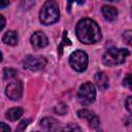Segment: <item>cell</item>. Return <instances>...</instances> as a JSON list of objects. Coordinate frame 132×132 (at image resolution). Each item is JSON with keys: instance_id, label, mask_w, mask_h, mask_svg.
Instances as JSON below:
<instances>
[{"instance_id": "1", "label": "cell", "mask_w": 132, "mask_h": 132, "mask_svg": "<svg viewBox=\"0 0 132 132\" xmlns=\"http://www.w3.org/2000/svg\"><path fill=\"white\" fill-rule=\"evenodd\" d=\"M78 40L86 44H91L101 39V30L98 24L91 19L80 20L75 28Z\"/></svg>"}, {"instance_id": "2", "label": "cell", "mask_w": 132, "mask_h": 132, "mask_svg": "<svg viewBox=\"0 0 132 132\" xmlns=\"http://www.w3.org/2000/svg\"><path fill=\"white\" fill-rule=\"evenodd\" d=\"M59 6L55 0H47L41 7L39 20L43 25H52L59 20Z\"/></svg>"}, {"instance_id": "3", "label": "cell", "mask_w": 132, "mask_h": 132, "mask_svg": "<svg viewBox=\"0 0 132 132\" xmlns=\"http://www.w3.org/2000/svg\"><path fill=\"white\" fill-rule=\"evenodd\" d=\"M130 55V52L126 48H116L111 47L105 52L102 58L103 64L107 66H116L125 62L126 58Z\"/></svg>"}, {"instance_id": "4", "label": "cell", "mask_w": 132, "mask_h": 132, "mask_svg": "<svg viewBox=\"0 0 132 132\" xmlns=\"http://www.w3.org/2000/svg\"><path fill=\"white\" fill-rule=\"evenodd\" d=\"M96 97V91H95V87L92 82H85L79 87L78 90V101L80 104L82 105H89L91 103L94 102Z\"/></svg>"}, {"instance_id": "5", "label": "cell", "mask_w": 132, "mask_h": 132, "mask_svg": "<svg viewBox=\"0 0 132 132\" xmlns=\"http://www.w3.org/2000/svg\"><path fill=\"white\" fill-rule=\"evenodd\" d=\"M69 64L70 66L78 72L86 70L88 66V56L84 51L77 50L73 52L69 57Z\"/></svg>"}, {"instance_id": "6", "label": "cell", "mask_w": 132, "mask_h": 132, "mask_svg": "<svg viewBox=\"0 0 132 132\" xmlns=\"http://www.w3.org/2000/svg\"><path fill=\"white\" fill-rule=\"evenodd\" d=\"M46 65V60L44 57H34V56H27L23 62V66L25 69L30 71H39L42 70Z\"/></svg>"}, {"instance_id": "7", "label": "cell", "mask_w": 132, "mask_h": 132, "mask_svg": "<svg viewBox=\"0 0 132 132\" xmlns=\"http://www.w3.org/2000/svg\"><path fill=\"white\" fill-rule=\"evenodd\" d=\"M6 96L11 100H18L22 97L23 94V84L21 80L15 79L10 81L5 89Z\"/></svg>"}, {"instance_id": "8", "label": "cell", "mask_w": 132, "mask_h": 132, "mask_svg": "<svg viewBox=\"0 0 132 132\" xmlns=\"http://www.w3.org/2000/svg\"><path fill=\"white\" fill-rule=\"evenodd\" d=\"M77 116H78L79 119H85V120H87L88 123H89V125H90L92 128L97 129V128L99 127V125H100V121H99L98 117H97L93 111H91V110H89V109L84 108V109L78 110V111H77Z\"/></svg>"}, {"instance_id": "9", "label": "cell", "mask_w": 132, "mask_h": 132, "mask_svg": "<svg viewBox=\"0 0 132 132\" xmlns=\"http://www.w3.org/2000/svg\"><path fill=\"white\" fill-rule=\"evenodd\" d=\"M31 44L35 50H39L46 46L48 44L46 35L41 31H37L33 33V35L31 36Z\"/></svg>"}, {"instance_id": "10", "label": "cell", "mask_w": 132, "mask_h": 132, "mask_svg": "<svg viewBox=\"0 0 132 132\" xmlns=\"http://www.w3.org/2000/svg\"><path fill=\"white\" fill-rule=\"evenodd\" d=\"M40 126L42 128H44L45 130H48V131H57V130H60V127H59V123L53 119V118H44L40 121Z\"/></svg>"}, {"instance_id": "11", "label": "cell", "mask_w": 132, "mask_h": 132, "mask_svg": "<svg viewBox=\"0 0 132 132\" xmlns=\"http://www.w3.org/2000/svg\"><path fill=\"white\" fill-rule=\"evenodd\" d=\"M95 81H96L97 87L100 90H102V91H104V90H106L108 88V77L102 71L101 72H98L95 75Z\"/></svg>"}, {"instance_id": "12", "label": "cell", "mask_w": 132, "mask_h": 132, "mask_svg": "<svg viewBox=\"0 0 132 132\" xmlns=\"http://www.w3.org/2000/svg\"><path fill=\"white\" fill-rule=\"evenodd\" d=\"M102 14L104 15V18L107 21H114L118 16V10L113 7V6H109V5H104L102 7Z\"/></svg>"}, {"instance_id": "13", "label": "cell", "mask_w": 132, "mask_h": 132, "mask_svg": "<svg viewBox=\"0 0 132 132\" xmlns=\"http://www.w3.org/2000/svg\"><path fill=\"white\" fill-rule=\"evenodd\" d=\"M23 112H24V110H23L22 107H12V108H10L6 111L5 116H6L7 120L13 122V121L19 120L23 116Z\"/></svg>"}, {"instance_id": "14", "label": "cell", "mask_w": 132, "mask_h": 132, "mask_svg": "<svg viewBox=\"0 0 132 132\" xmlns=\"http://www.w3.org/2000/svg\"><path fill=\"white\" fill-rule=\"evenodd\" d=\"M2 40L4 43H6L8 45H15L18 42V34L14 31H7L4 34Z\"/></svg>"}, {"instance_id": "15", "label": "cell", "mask_w": 132, "mask_h": 132, "mask_svg": "<svg viewBox=\"0 0 132 132\" xmlns=\"http://www.w3.org/2000/svg\"><path fill=\"white\" fill-rule=\"evenodd\" d=\"M55 112L58 113V114H65L67 112V105L65 103H59L56 107H55Z\"/></svg>"}, {"instance_id": "16", "label": "cell", "mask_w": 132, "mask_h": 132, "mask_svg": "<svg viewBox=\"0 0 132 132\" xmlns=\"http://www.w3.org/2000/svg\"><path fill=\"white\" fill-rule=\"evenodd\" d=\"M15 74H16V70H14L12 68H6L3 71V76H4L5 79L12 78L13 76H15Z\"/></svg>"}, {"instance_id": "17", "label": "cell", "mask_w": 132, "mask_h": 132, "mask_svg": "<svg viewBox=\"0 0 132 132\" xmlns=\"http://www.w3.org/2000/svg\"><path fill=\"white\" fill-rule=\"evenodd\" d=\"M34 4V0H21V5L25 9H29Z\"/></svg>"}, {"instance_id": "18", "label": "cell", "mask_w": 132, "mask_h": 132, "mask_svg": "<svg viewBox=\"0 0 132 132\" xmlns=\"http://www.w3.org/2000/svg\"><path fill=\"white\" fill-rule=\"evenodd\" d=\"M131 35H132V33H131L130 30H127V31L124 32L123 37H124V39H125L127 44H131Z\"/></svg>"}, {"instance_id": "19", "label": "cell", "mask_w": 132, "mask_h": 132, "mask_svg": "<svg viewBox=\"0 0 132 132\" xmlns=\"http://www.w3.org/2000/svg\"><path fill=\"white\" fill-rule=\"evenodd\" d=\"M123 85H124L125 87H127L128 89H131V74H128V75L124 78Z\"/></svg>"}, {"instance_id": "20", "label": "cell", "mask_w": 132, "mask_h": 132, "mask_svg": "<svg viewBox=\"0 0 132 132\" xmlns=\"http://www.w3.org/2000/svg\"><path fill=\"white\" fill-rule=\"evenodd\" d=\"M10 128L5 123H0V132H9Z\"/></svg>"}, {"instance_id": "21", "label": "cell", "mask_w": 132, "mask_h": 132, "mask_svg": "<svg viewBox=\"0 0 132 132\" xmlns=\"http://www.w3.org/2000/svg\"><path fill=\"white\" fill-rule=\"evenodd\" d=\"M131 101H132V97L131 96H129L128 98H127V100H126V107H127V110L129 111V112H131Z\"/></svg>"}, {"instance_id": "22", "label": "cell", "mask_w": 132, "mask_h": 132, "mask_svg": "<svg viewBox=\"0 0 132 132\" xmlns=\"http://www.w3.org/2000/svg\"><path fill=\"white\" fill-rule=\"evenodd\" d=\"M29 123V120H24L20 123V126H19V130H24V128H26V126L28 125Z\"/></svg>"}, {"instance_id": "23", "label": "cell", "mask_w": 132, "mask_h": 132, "mask_svg": "<svg viewBox=\"0 0 132 132\" xmlns=\"http://www.w3.org/2000/svg\"><path fill=\"white\" fill-rule=\"evenodd\" d=\"M4 26H5V19L3 18V15L0 14V31L4 28Z\"/></svg>"}, {"instance_id": "24", "label": "cell", "mask_w": 132, "mask_h": 132, "mask_svg": "<svg viewBox=\"0 0 132 132\" xmlns=\"http://www.w3.org/2000/svg\"><path fill=\"white\" fill-rule=\"evenodd\" d=\"M9 0H0V8H4L8 5Z\"/></svg>"}, {"instance_id": "25", "label": "cell", "mask_w": 132, "mask_h": 132, "mask_svg": "<svg viewBox=\"0 0 132 132\" xmlns=\"http://www.w3.org/2000/svg\"><path fill=\"white\" fill-rule=\"evenodd\" d=\"M63 130H80V128L77 127V126H72V125H70L69 127H65Z\"/></svg>"}, {"instance_id": "26", "label": "cell", "mask_w": 132, "mask_h": 132, "mask_svg": "<svg viewBox=\"0 0 132 132\" xmlns=\"http://www.w3.org/2000/svg\"><path fill=\"white\" fill-rule=\"evenodd\" d=\"M68 3H69V7L72 3H77V4H82L84 3V0H68Z\"/></svg>"}, {"instance_id": "27", "label": "cell", "mask_w": 132, "mask_h": 132, "mask_svg": "<svg viewBox=\"0 0 132 132\" xmlns=\"http://www.w3.org/2000/svg\"><path fill=\"white\" fill-rule=\"evenodd\" d=\"M2 61V54H1V52H0V62Z\"/></svg>"}, {"instance_id": "28", "label": "cell", "mask_w": 132, "mask_h": 132, "mask_svg": "<svg viewBox=\"0 0 132 132\" xmlns=\"http://www.w3.org/2000/svg\"><path fill=\"white\" fill-rule=\"evenodd\" d=\"M105 1H110V2H113V1H118V0H105Z\"/></svg>"}]
</instances>
